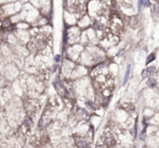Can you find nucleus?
<instances>
[{"label":"nucleus","instance_id":"obj_1","mask_svg":"<svg viewBox=\"0 0 159 148\" xmlns=\"http://www.w3.org/2000/svg\"><path fill=\"white\" fill-rule=\"evenodd\" d=\"M107 7L101 0H88L87 2V13L93 20L98 17L105 12Z\"/></svg>","mask_w":159,"mask_h":148},{"label":"nucleus","instance_id":"obj_2","mask_svg":"<svg viewBox=\"0 0 159 148\" xmlns=\"http://www.w3.org/2000/svg\"><path fill=\"white\" fill-rule=\"evenodd\" d=\"M84 50V45H81L80 42H76V44L73 45H68L63 50V53L65 58H68V59L77 62L80 57V53Z\"/></svg>","mask_w":159,"mask_h":148},{"label":"nucleus","instance_id":"obj_3","mask_svg":"<svg viewBox=\"0 0 159 148\" xmlns=\"http://www.w3.org/2000/svg\"><path fill=\"white\" fill-rule=\"evenodd\" d=\"M1 75H3L9 82H13L20 76V68L12 61H9L6 64L1 72Z\"/></svg>","mask_w":159,"mask_h":148},{"label":"nucleus","instance_id":"obj_4","mask_svg":"<svg viewBox=\"0 0 159 148\" xmlns=\"http://www.w3.org/2000/svg\"><path fill=\"white\" fill-rule=\"evenodd\" d=\"M87 75H89V68H87V67L82 66V64H80V63H76L75 68L73 69L70 76H69V80L76 81V80H78V78H81Z\"/></svg>","mask_w":159,"mask_h":148},{"label":"nucleus","instance_id":"obj_5","mask_svg":"<svg viewBox=\"0 0 159 148\" xmlns=\"http://www.w3.org/2000/svg\"><path fill=\"white\" fill-rule=\"evenodd\" d=\"M77 63H80V64H82V66L90 69L95 64V60H94V58L92 57V55L84 49V50L80 53V57H79V59H78Z\"/></svg>","mask_w":159,"mask_h":148},{"label":"nucleus","instance_id":"obj_6","mask_svg":"<svg viewBox=\"0 0 159 148\" xmlns=\"http://www.w3.org/2000/svg\"><path fill=\"white\" fill-rule=\"evenodd\" d=\"M79 19L76 13L70 12V11L64 9L63 12V23L64 26H73V25H77V21Z\"/></svg>","mask_w":159,"mask_h":148},{"label":"nucleus","instance_id":"obj_7","mask_svg":"<svg viewBox=\"0 0 159 148\" xmlns=\"http://www.w3.org/2000/svg\"><path fill=\"white\" fill-rule=\"evenodd\" d=\"M14 35L17 38V42L20 44L26 45L30 39H32V35L30 33V30H14L13 31Z\"/></svg>","mask_w":159,"mask_h":148},{"label":"nucleus","instance_id":"obj_8","mask_svg":"<svg viewBox=\"0 0 159 148\" xmlns=\"http://www.w3.org/2000/svg\"><path fill=\"white\" fill-rule=\"evenodd\" d=\"M93 22H94V20H93L88 13H84V15H81V17L78 19L77 26L80 30H86V28L91 27V26L93 25Z\"/></svg>","mask_w":159,"mask_h":148},{"label":"nucleus","instance_id":"obj_9","mask_svg":"<svg viewBox=\"0 0 159 148\" xmlns=\"http://www.w3.org/2000/svg\"><path fill=\"white\" fill-rule=\"evenodd\" d=\"M50 24V17H46V15L40 14L39 17H37V20L35 21V23L33 24L32 26H37V27H42V26H46Z\"/></svg>","mask_w":159,"mask_h":148},{"label":"nucleus","instance_id":"obj_10","mask_svg":"<svg viewBox=\"0 0 159 148\" xmlns=\"http://www.w3.org/2000/svg\"><path fill=\"white\" fill-rule=\"evenodd\" d=\"M147 124L159 126V112H154V114L149 119H147Z\"/></svg>","mask_w":159,"mask_h":148},{"label":"nucleus","instance_id":"obj_11","mask_svg":"<svg viewBox=\"0 0 159 148\" xmlns=\"http://www.w3.org/2000/svg\"><path fill=\"white\" fill-rule=\"evenodd\" d=\"M30 24L26 21H20L16 24H14V28L15 30H30Z\"/></svg>","mask_w":159,"mask_h":148},{"label":"nucleus","instance_id":"obj_12","mask_svg":"<svg viewBox=\"0 0 159 148\" xmlns=\"http://www.w3.org/2000/svg\"><path fill=\"white\" fill-rule=\"evenodd\" d=\"M46 1V0H30V4H33L35 8H37V9H39L40 7H41V4L43 3V2Z\"/></svg>","mask_w":159,"mask_h":148},{"label":"nucleus","instance_id":"obj_13","mask_svg":"<svg viewBox=\"0 0 159 148\" xmlns=\"http://www.w3.org/2000/svg\"><path fill=\"white\" fill-rule=\"evenodd\" d=\"M63 58H64L63 55H61V53H57V55L53 56V61H54V63H59L60 64L62 62V60H63Z\"/></svg>","mask_w":159,"mask_h":148},{"label":"nucleus","instance_id":"obj_14","mask_svg":"<svg viewBox=\"0 0 159 148\" xmlns=\"http://www.w3.org/2000/svg\"><path fill=\"white\" fill-rule=\"evenodd\" d=\"M13 1H17V0H0V6L4 3H8V2H13Z\"/></svg>","mask_w":159,"mask_h":148},{"label":"nucleus","instance_id":"obj_15","mask_svg":"<svg viewBox=\"0 0 159 148\" xmlns=\"http://www.w3.org/2000/svg\"><path fill=\"white\" fill-rule=\"evenodd\" d=\"M21 1H22V2H23V3H24V2H28V1H30V0H21Z\"/></svg>","mask_w":159,"mask_h":148}]
</instances>
